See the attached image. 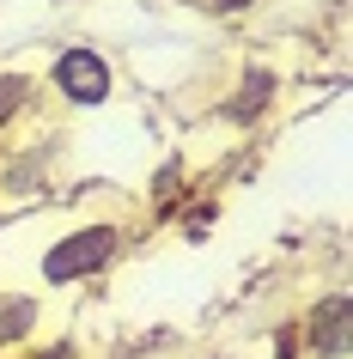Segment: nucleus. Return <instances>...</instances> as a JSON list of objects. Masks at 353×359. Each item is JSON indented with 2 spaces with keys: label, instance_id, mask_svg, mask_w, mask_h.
<instances>
[{
  "label": "nucleus",
  "instance_id": "obj_1",
  "mask_svg": "<svg viewBox=\"0 0 353 359\" xmlns=\"http://www.w3.org/2000/svg\"><path fill=\"white\" fill-rule=\"evenodd\" d=\"M134 238H140V219L134 213H86L74 226H61L49 244L37 250V280L55 286V292H74V286H98L104 274L128 262Z\"/></svg>",
  "mask_w": 353,
  "mask_h": 359
},
{
  "label": "nucleus",
  "instance_id": "obj_2",
  "mask_svg": "<svg viewBox=\"0 0 353 359\" xmlns=\"http://www.w3.org/2000/svg\"><path fill=\"white\" fill-rule=\"evenodd\" d=\"M37 86H43V97H55L61 110H104L122 92V74L92 43H61V49H49Z\"/></svg>",
  "mask_w": 353,
  "mask_h": 359
},
{
  "label": "nucleus",
  "instance_id": "obj_3",
  "mask_svg": "<svg viewBox=\"0 0 353 359\" xmlns=\"http://www.w3.org/2000/svg\"><path fill=\"white\" fill-rule=\"evenodd\" d=\"M293 341H298V359H347V347H353V299H347V286L317 292V299L293 317Z\"/></svg>",
  "mask_w": 353,
  "mask_h": 359
},
{
  "label": "nucleus",
  "instance_id": "obj_4",
  "mask_svg": "<svg viewBox=\"0 0 353 359\" xmlns=\"http://www.w3.org/2000/svg\"><path fill=\"white\" fill-rule=\"evenodd\" d=\"M280 97H286V74H280L274 61L250 55L238 67V79H232V92L220 97V116L232 128H262V122L280 110Z\"/></svg>",
  "mask_w": 353,
  "mask_h": 359
},
{
  "label": "nucleus",
  "instance_id": "obj_5",
  "mask_svg": "<svg viewBox=\"0 0 353 359\" xmlns=\"http://www.w3.org/2000/svg\"><path fill=\"white\" fill-rule=\"evenodd\" d=\"M37 335H43V299L19 292V286H0V359L25 353Z\"/></svg>",
  "mask_w": 353,
  "mask_h": 359
},
{
  "label": "nucleus",
  "instance_id": "obj_6",
  "mask_svg": "<svg viewBox=\"0 0 353 359\" xmlns=\"http://www.w3.org/2000/svg\"><path fill=\"white\" fill-rule=\"evenodd\" d=\"M37 74H25V67H0V128H13V122H25V116H37Z\"/></svg>",
  "mask_w": 353,
  "mask_h": 359
},
{
  "label": "nucleus",
  "instance_id": "obj_7",
  "mask_svg": "<svg viewBox=\"0 0 353 359\" xmlns=\"http://www.w3.org/2000/svg\"><path fill=\"white\" fill-rule=\"evenodd\" d=\"M19 359H86V347H79L74 335H55V341H31Z\"/></svg>",
  "mask_w": 353,
  "mask_h": 359
},
{
  "label": "nucleus",
  "instance_id": "obj_8",
  "mask_svg": "<svg viewBox=\"0 0 353 359\" xmlns=\"http://www.w3.org/2000/svg\"><path fill=\"white\" fill-rule=\"evenodd\" d=\"M207 13H213V19H244V13H256L262 0H201Z\"/></svg>",
  "mask_w": 353,
  "mask_h": 359
}]
</instances>
